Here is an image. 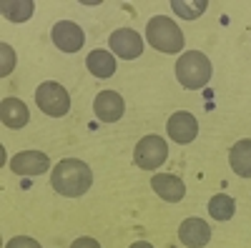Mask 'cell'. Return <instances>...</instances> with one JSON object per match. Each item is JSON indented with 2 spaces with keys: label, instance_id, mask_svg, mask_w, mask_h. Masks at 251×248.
<instances>
[{
  "label": "cell",
  "instance_id": "12",
  "mask_svg": "<svg viewBox=\"0 0 251 248\" xmlns=\"http://www.w3.org/2000/svg\"><path fill=\"white\" fill-rule=\"evenodd\" d=\"M28 106L20 98H3L0 103V120H3V126L15 131V128H25L28 126Z\"/></svg>",
  "mask_w": 251,
  "mask_h": 248
},
{
  "label": "cell",
  "instance_id": "20",
  "mask_svg": "<svg viewBox=\"0 0 251 248\" xmlns=\"http://www.w3.org/2000/svg\"><path fill=\"white\" fill-rule=\"evenodd\" d=\"M5 248H40V243L28 238V236H15V238H10L5 243Z\"/></svg>",
  "mask_w": 251,
  "mask_h": 248
},
{
  "label": "cell",
  "instance_id": "6",
  "mask_svg": "<svg viewBox=\"0 0 251 248\" xmlns=\"http://www.w3.org/2000/svg\"><path fill=\"white\" fill-rule=\"evenodd\" d=\"M108 45H111V50H113L118 58H123V60L138 58V55L143 53V40H141V35H138L136 30H131V28H118V30H113Z\"/></svg>",
  "mask_w": 251,
  "mask_h": 248
},
{
  "label": "cell",
  "instance_id": "11",
  "mask_svg": "<svg viewBox=\"0 0 251 248\" xmlns=\"http://www.w3.org/2000/svg\"><path fill=\"white\" fill-rule=\"evenodd\" d=\"M178 238L188 248H203L211 241V225L203 218H186L178 228Z\"/></svg>",
  "mask_w": 251,
  "mask_h": 248
},
{
  "label": "cell",
  "instance_id": "19",
  "mask_svg": "<svg viewBox=\"0 0 251 248\" xmlns=\"http://www.w3.org/2000/svg\"><path fill=\"white\" fill-rule=\"evenodd\" d=\"M15 68V53L8 43H0V75H10Z\"/></svg>",
  "mask_w": 251,
  "mask_h": 248
},
{
  "label": "cell",
  "instance_id": "7",
  "mask_svg": "<svg viewBox=\"0 0 251 248\" xmlns=\"http://www.w3.org/2000/svg\"><path fill=\"white\" fill-rule=\"evenodd\" d=\"M50 168V158L40 151H23L10 158V171L18 176H40Z\"/></svg>",
  "mask_w": 251,
  "mask_h": 248
},
{
  "label": "cell",
  "instance_id": "5",
  "mask_svg": "<svg viewBox=\"0 0 251 248\" xmlns=\"http://www.w3.org/2000/svg\"><path fill=\"white\" fill-rule=\"evenodd\" d=\"M169 158V143H166L161 135H146L136 143V151H133V160L138 168L143 171H156L166 163Z\"/></svg>",
  "mask_w": 251,
  "mask_h": 248
},
{
  "label": "cell",
  "instance_id": "9",
  "mask_svg": "<svg viewBox=\"0 0 251 248\" xmlns=\"http://www.w3.org/2000/svg\"><path fill=\"white\" fill-rule=\"evenodd\" d=\"M50 35H53V43L63 53H78L83 48V40H86L83 30L75 23H71V20H60V23H55Z\"/></svg>",
  "mask_w": 251,
  "mask_h": 248
},
{
  "label": "cell",
  "instance_id": "15",
  "mask_svg": "<svg viewBox=\"0 0 251 248\" xmlns=\"http://www.w3.org/2000/svg\"><path fill=\"white\" fill-rule=\"evenodd\" d=\"M86 66L96 78H111L116 73V58L108 50H93L86 58Z\"/></svg>",
  "mask_w": 251,
  "mask_h": 248
},
{
  "label": "cell",
  "instance_id": "2",
  "mask_svg": "<svg viewBox=\"0 0 251 248\" xmlns=\"http://www.w3.org/2000/svg\"><path fill=\"white\" fill-rule=\"evenodd\" d=\"M211 60H208L203 53L199 50H188L178 58V63H176V78L183 88H203L208 80H211Z\"/></svg>",
  "mask_w": 251,
  "mask_h": 248
},
{
  "label": "cell",
  "instance_id": "18",
  "mask_svg": "<svg viewBox=\"0 0 251 248\" xmlns=\"http://www.w3.org/2000/svg\"><path fill=\"white\" fill-rule=\"evenodd\" d=\"M171 8L176 15L186 18V20H194L199 18L206 8H208V0H196V3H186V0H171Z\"/></svg>",
  "mask_w": 251,
  "mask_h": 248
},
{
  "label": "cell",
  "instance_id": "10",
  "mask_svg": "<svg viewBox=\"0 0 251 248\" xmlns=\"http://www.w3.org/2000/svg\"><path fill=\"white\" fill-rule=\"evenodd\" d=\"M166 131H169L171 140L176 143H191L196 135H199V120L186 113V111H178L169 118V123H166Z\"/></svg>",
  "mask_w": 251,
  "mask_h": 248
},
{
  "label": "cell",
  "instance_id": "14",
  "mask_svg": "<svg viewBox=\"0 0 251 248\" xmlns=\"http://www.w3.org/2000/svg\"><path fill=\"white\" fill-rule=\"evenodd\" d=\"M228 160H231V168H234L236 176L251 178V138L239 140L236 146L231 148V156H228Z\"/></svg>",
  "mask_w": 251,
  "mask_h": 248
},
{
  "label": "cell",
  "instance_id": "4",
  "mask_svg": "<svg viewBox=\"0 0 251 248\" xmlns=\"http://www.w3.org/2000/svg\"><path fill=\"white\" fill-rule=\"evenodd\" d=\"M35 103H38V108L53 115V118H60V115H66L71 111V95L68 90L60 86V83L55 80H46V83H40L38 90H35Z\"/></svg>",
  "mask_w": 251,
  "mask_h": 248
},
{
  "label": "cell",
  "instance_id": "21",
  "mask_svg": "<svg viewBox=\"0 0 251 248\" xmlns=\"http://www.w3.org/2000/svg\"><path fill=\"white\" fill-rule=\"evenodd\" d=\"M71 248H100V243L96 238H78L71 243Z\"/></svg>",
  "mask_w": 251,
  "mask_h": 248
},
{
  "label": "cell",
  "instance_id": "3",
  "mask_svg": "<svg viewBox=\"0 0 251 248\" xmlns=\"http://www.w3.org/2000/svg\"><path fill=\"white\" fill-rule=\"evenodd\" d=\"M146 38H149L151 48L161 53H178L183 48V33L181 28L166 15H156L146 25Z\"/></svg>",
  "mask_w": 251,
  "mask_h": 248
},
{
  "label": "cell",
  "instance_id": "22",
  "mask_svg": "<svg viewBox=\"0 0 251 248\" xmlns=\"http://www.w3.org/2000/svg\"><path fill=\"white\" fill-rule=\"evenodd\" d=\"M131 248H153V246H151L149 241H138V243H133Z\"/></svg>",
  "mask_w": 251,
  "mask_h": 248
},
{
  "label": "cell",
  "instance_id": "16",
  "mask_svg": "<svg viewBox=\"0 0 251 248\" xmlns=\"http://www.w3.org/2000/svg\"><path fill=\"white\" fill-rule=\"evenodd\" d=\"M0 10H3V15L8 20H13V23H23V20H28L33 15L35 3L33 0H3Z\"/></svg>",
  "mask_w": 251,
  "mask_h": 248
},
{
  "label": "cell",
  "instance_id": "1",
  "mask_svg": "<svg viewBox=\"0 0 251 248\" xmlns=\"http://www.w3.org/2000/svg\"><path fill=\"white\" fill-rule=\"evenodd\" d=\"M93 183V173L83 160L78 158H66L60 160L53 173H50V185L66 198H78L83 196Z\"/></svg>",
  "mask_w": 251,
  "mask_h": 248
},
{
  "label": "cell",
  "instance_id": "8",
  "mask_svg": "<svg viewBox=\"0 0 251 248\" xmlns=\"http://www.w3.org/2000/svg\"><path fill=\"white\" fill-rule=\"evenodd\" d=\"M126 111V103L116 90H100L93 100V113L100 123H116Z\"/></svg>",
  "mask_w": 251,
  "mask_h": 248
},
{
  "label": "cell",
  "instance_id": "17",
  "mask_svg": "<svg viewBox=\"0 0 251 248\" xmlns=\"http://www.w3.org/2000/svg\"><path fill=\"white\" fill-rule=\"evenodd\" d=\"M208 213H211V218H216V221H228L236 213V203H234L231 196L216 193L211 201H208Z\"/></svg>",
  "mask_w": 251,
  "mask_h": 248
},
{
  "label": "cell",
  "instance_id": "13",
  "mask_svg": "<svg viewBox=\"0 0 251 248\" xmlns=\"http://www.w3.org/2000/svg\"><path fill=\"white\" fill-rule=\"evenodd\" d=\"M151 188L169 203H178L183 196H186V185L178 176H171V173H156L151 178Z\"/></svg>",
  "mask_w": 251,
  "mask_h": 248
}]
</instances>
